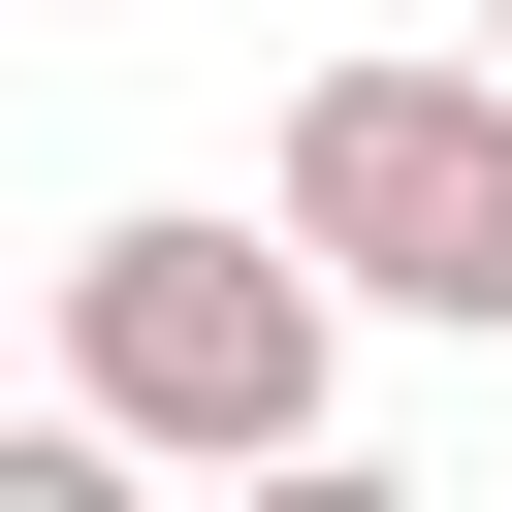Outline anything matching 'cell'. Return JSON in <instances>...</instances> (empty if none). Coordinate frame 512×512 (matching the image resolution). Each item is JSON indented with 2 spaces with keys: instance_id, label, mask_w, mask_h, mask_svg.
<instances>
[{
  "instance_id": "cell-1",
  "label": "cell",
  "mask_w": 512,
  "mask_h": 512,
  "mask_svg": "<svg viewBox=\"0 0 512 512\" xmlns=\"http://www.w3.org/2000/svg\"><path fill=\"white\" fill-rule=\"evenodd\" d=\"M32 352H64V416H128V480H288V448L352 416V288H320L288 192H256V224H192V192L64 224V256H32Z\"/></svg>"
},
{
  "instance_id": "cell-2",
  "label": "cell",
  "mask_w": 512,
  "mask_h": 512,
  "mask_svg": "<svg viewBox=\"0 0 512 512\" xmlns=\"http://www.w3.org/2000/svg\"><path fill=\"white\" fill-rule=\"evenodd\" d=\"M288 224L352 320H480L512 352V64H288Z\"/></svg>"
},
{
  "instance_id": "cell-3",
  "label": "cell",
  "mask_w": 512,
  "mask_h": 512,
  "mask_svg": "<svg viewBox=\"0 0 512 512\" xmlns=\"http://www.w3.org/2000/svg\"><path fill=\"white\" fill-rule=\"evenodd\" d=\"M480 64H512V0H480Z\"/></svg>"
}]
</instances>
